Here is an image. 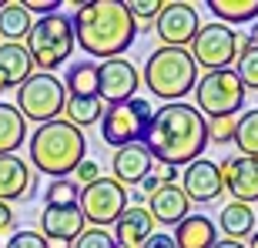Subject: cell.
Listing matches in <instances>:
<instances>
[{
	"label": "cell",
	"instance_id": "obj_1",
	"mask_svg": "<svg viewBox=\"0 0 258 248\" xmlns=\"http://www.w3.org/2000/svg\"><path fill=\"white\" fill-rule=\"evenodd\" d=\"M208 144V121L198 114L195 104H164L151 114L148 134H144V148L151 151L158 164H171V168H188L198 161L201 151Z\"/></svg>",
	"mask_w": 258,
	"mask_h": 248
},
{
	"label": "cell",
	"instance_id": "obj_2",
	"mask_svg": "<svg viewBox=\"0 0 258 248\" xmlns=\"http://www.w3.org/2000/svg\"><path fill=\"white\" fill-rule=\"evenodd\" d=\"M71 20H74L77 47L101 60L121 57L138 37V27L121 0H87Z\"/></svg>",
	"mask_w": 258,
	"mask_h": 248
},
{
	"label": "cell",
	"instance_id": "obj_3",
	"mask_svg": "<svg viewBox=\"0 0 258 248\" xmlns=\"http://www.w3.org/2000/svg\"><path fill=\"white\" fill-rule=\"evenodd\" d=\"M84 131L74 128L67 117L37 124V131L30 134V164L47 178H71L77 171V164L84 161Z\"/></svg>",
	"mask_w": 258,
	"mask_h": 248
},
{
	"label": "cell",
	"instance_id": "obj_4",
	"mask_svg": "<svg viewBox=\"0 0 258 248\" xmlns=\"http://www.w3.org/2000/svg\"><path fill=\"white\" fill-rule=\"evenodd\" d=\"M144 84L158 101L178 104L198 84V64L191 60L188 47H158L144 64Z\"/></svg>",
	"mask_w": 258,
	"mask_h": 248
},
{
	"label": "cell",
	"instance_id": "obj_5",
	"mask_svg": "<svg viewBox=\"0 0 258 248\" xmlns=\"http://www.w3.org/2000/svg\"><path fill=\"white\" fill-rule=\"evenodd\" d=\"M27 54L34 60L40 74H50L71 60V50L77 47L74 40V20L67 14H47V17L34 20V27L27 34Z\"/></svg>",
	"mask_w": 258,
	"mask_h": 248
},
{
	"label": "cell",
	"instance_id": "obj_6",
	"mask_svg": "<svg viewBox=\"0 0 258 248\" xmlns=\"http://www.w3.org/2000/svg\"><path fill=\"white\" fill-rule=\"evenodd\" d=\"M245 84L238 81L235 71H208L195 84V107L205 121H215V117H235L245 107Z\"/></svg>",
	"mask_w": 258,
	"mask_h": 248
},
{
	"label": "cell",
	"instance_id": "obj_7",
	"mask_svg": "<svg viewBox=\"0 0 258 248\" xmlns=\"http://www.w3.org/2000/svg\"><path fill=\"white\" fill-rule=\"evenodd\" d=\"M67 91L54 74H30L24 84L17 87V111L24 114V121H57L64 114Z\"/></svg>",
	"mask_w": 258,
	"mask_h": 248
},
{
	"label": "cell",
	"instance_id": "obj_8",
	"mask_svg": "<svg viewBox=\"0 0 258 248\" xmlns=\"http://www.w3.org/2000/svg\"><path fill=\"white\" fill-rule=\"evenodd\" d=\"M151 104L134 97V101H124V104H111L101 117V138L114 148H124V144H138L144 141L148 134V124H151Z\"/></svg>",
	"mask_w": 258,
	"mask_h": 248
},
{
	"label": "cell",
	"instance_id": "obj_9",
	"mask_svg": "<svg viewBox=\"0 0 258 248\" xmlns=\"http://www.w3.org/2000/svg\"><path fill=\"white\" fill-rule=\"evenodd\" d=\"M77 208H81L84 221H91V228L114 225V221L127 211V188L117 184L114 178H97L94 184L81 188Z\"/></svg>",
	"mask_w": 258,
	"mask_h": 248
},
{
	"label": "cell",
	"instance_id": "obj_10",
	"mask_svg": "<svg viewBox=\"0 0 258 248\" xmlns=\"http://www.w3.org/2000/svg\"><path fill=\"white\" fill-rule=\"evenodd\" d=\"M241 40L238 34L225 24H205L191 40V60L205 71H228L231 60H238Z\"/></svg>",
	"mask_w": 258,
	"mask_h": 248
},
{
	"label": "cell",
	"instance_id": "obj_11",
	"mask_svg": "<svg viewBox=\"0 0 258 248\" xmlns=\"http://www.w3.org/2000/svg\"><path fill=\"white\" fill-rule=\"evenodd\" d=\"M154 30H158V37H161L164 47H191L195 34L201 30V20H198L191 4L171 0V4L161 7V14L154 20Z\"/></svg>",
	"mask_w": 258,
	"mask_h": 248
},
{
	"label": "cell",
	"instance_id": "obj_12",
	"mask_svg": "<svg viewBox=\"0 0 258 248\" xmlns=\"http://www.w3.org/2000/svg\"><path fill=\"white\" fill-rule=\"evenodd\" d=\"M138 84H141V77H138L134 64L124 60V57L104 60V64L97 67V97H101L107 107H111V104H124V101H134Z\"/></svg>",
	"mask_w": 258,
	"mask_h": 248
},
{
	"label": "cell",
	"instance_id": "obj_13",
	"mask_svg": "<svg viewBox=\"0 0 258 248\" xmlns=\"http://www.w3.org/2000/svg\"><path fill=\"white\" fill-rule=\"evenodd\" d=\"M218 171H221V184L231 191L235 201H241V205L258 201V158H241V154L231 158L228 154L218 164Z\"/></svg>",
	"mask_w": 258,
	"mask_h": 248
},
{
	"label": "cell",
	"instance_id": "obj_14",
	"mask_svg": "<svg viewBox=\"0 0 258 248\" xmlns=\"http://www.w3.org/2000/svg\"><path fill=\"white\" fill-rule=\"evenodd\" d=\"M181 191L188 195V201H198V205H208V201H215L221 191H225L218 164L208 161V158H198V161H191L188 168H184Z\"/></svg>",
	"mask_w": 258,
	"mask_h": 248
},
{
	"label": "cell",
	"instance_id": "obj_15",
	"mask_svg": "<svg viewBox=\"0 0 258 248\" xmlns=\"http://www.w3.org/2000/svg\"><path fill=\"white\" fill-rule=\"evenodd\" d=\"M40 235L47 241H67L74 245L84 235V215L77 205H64V208H44L40 215Z\"/></svg>",
	"mask_w": 258,
	"mask_h": 248
},
{
	"label": "cell",
	"instance_id": "obj_16",
	"mask_svg": "<svg viewBox=\"0 0 258 248\" xmlns=\"http://www.w3.org/2000/svg\"><path fill=\"white\" fill-rule=\"evenodd\" d=\"M34 195V174L30 164L17 154H0V201H20Z\"/></svg>",
	"mask_w": 258,
	"mask_h": 248
},
{
	"label": "cell",
	"instance_id": "obj_17",
	"mask_svg": "<svg viewBox=\"0 0 258 248\" xmlns=\"http://www.w3.org/2000/svg\"><path fill=\"white\" fill-rule=\"evenodd\" d=\"M111 168H114V181L127 188V184L144 181V174L154 168V158H151V151L144 148V141L124 144V148H117V151H114Z\"/></svg>",
	"mask_w": 258,
	"mask_h": 248
},
{
	"label": "cell",
	"instance_id": "obj_18",
	"mask_svg": "<svg viewBox=\"0 0 258 248\" xmlns=\"http://www.w3.org/2000/svg\"><path fill=\"white\" fill-rule=\"evenodd\" d=\"M148 215H151V221H158V225H174V228H178V225L191 215V201H188V195L181 191V184H164L161 191L151 195Z\"/></svg>",
	"mask_w": 258,
	"mask_h": 248
},
{
	"label": "cell",
	"instance_id": "obj_19",
	"mask_svg": "<svg viewBox=\"0 0 258 248\" xmlns=\"http://www.w3.org/2000/svg\"><path fill=\"white\" fill-rule=\"evenodd\" d=\"M154 235V221L148 208H127L114 221V245L117 248H141Z\"/></svg>",
	"mask_w": 258,
	"mask_h": 248
},
{
	"label": "cell",
	"instance_id": "obj_20",
	"mask_svg": "<svg viewBox=\"0 0 258 248\" xmlns=\"http://www.w3.org/2000/svg\"><path fill=\"white\" fill-rule=\"evenodd\" d=\"M34 74V60L20 44H0V91L20 87Z\"/></svg>",
	"mask_w": 258,
	"mask_h": 248
},
{
	"label": "cell",
	"instance_id": "obj_21",
	"mask_svg": "<svg viewBox=\"0 0 258 248\" xmlns=\"http://www.w3.org/2000/svg\"><path fill=\"white\" fill-rule=\"evenodd\" d=\"M171 238L178 248H211L218 241V235H215V221L208 215H188Z\"/></svg>",
	"mask_w": 258,
	"mask_h": 248
},
{
	"label": "cell",
	"instance_id": "obj_22",
	"mask_svg": "<svg viewBox=\"0 0 258 248\" xmlns=\"http://www.w3.org/2000/svg\"><path fill=\"white\" fill-rule=\"evenodd\" d=\"M27 138V121L17 111V104L0 101V154H14Z\"/></svg>",
	"mask_w": 258,
	"mask_h": 248
},
{
	"label": "cell",
	"instance_id": "obj_23",
	"mask_svg": "<svg viewBox=\"0 0 258 248\" xmlns=\"http://www.w3.org/2000/svg\"><path fill=\"white\" fill-rule=\"evenodd\" d=\"M218 225L231 241H241L245 235H255V208L241 201H228L218 215Z\"/></svg>",
	"mask_w": 258,
	"mask_h": 248
},
{
	"label": "cell",
	"instance_id": "obj_24",
	"mask_svg": "<svg viewBox=\"0 0 258 248\" xmlns=\"http://www.w3.org/2000/svg\"><path fill=\"white\" fill-rule=\"evenodd\" d=\"M30 27H34V17H30V10L14 0V4H4L0 10V34L7 37V44H20V40H27Z\"/></svg>",
	"mask_w": 258,
	"mask_h": 248
},
{
	"label": "cell",
	"instance_id": "obj_25",
	"mask_svg": "<svg viewBox=\"0 0 258 248\" xmlns=\"http://www.w3.org/2000/svg\"><path fill=\"white\" fill-rule=\"evenodd\" d=\"M107 104L101 97H67L64 101V114L74 128H91V124H101Z\"/></svg>",
	"mask_w": 258,
	"mask_h": 248
},
{
	"label": "cell",
	"instance_id": "obj_26",
	"mask_svg": "<svg viewBox=\"0 0 258 248\" xmlns=\"http://www.w3.org/2000/svg\"><path fill=\"white\" fill-rule=\"evenodd\" d=\"M64 91L71 97H97V64H91V60L71 64L67 81H64Z\"/></svg>",
	"mask_w": 258,
	"mask_h": 248
},
{
	"label": "cell",
	"instance_id": "obj_27",
	"mask_svg": "<svg viewBox=\"0 0 258 248\" xmlns=\"http://www.w3.org/2000/svg\"><path fill=\"white\" fill-rule=\"evenodd\" d=\"M208 10L218 20L228 24H245V20L258 17V0H208Z\"/></svg>",
	"mask_w": 258,
	"mask_h": 248
},
{
	"label": "cell",
	"instance_id": "obj_28",
	"mask_svg": "<svg viewBox=\"0 0 258 248\" xmlns=\"http://www.w3.org/2000/svg\"><path fill=\"white\" fill-rule=\"evenodd\" d=\"M235 144H238L241 158H258V107L255 111H245V114L238 117Z\"/></svg>",
	"mask_w": 258,
	"mask_h": 248
},
{
	"label": "cell",
	"instance_id": "obj_29",
	"mask_svg": "<svg viewBox=\"0 0 258 248\" xmlns=\"http://www.w3.org/2000/svg\"><path fill=\"white\" fill-rule=\"evenodd\" d=\"M235 74H238V81L245 84V91H258V47L251 44L248 37L241 40V50H238V64H235Z\"/></svg>",
	"mask_w": 258,
	"mask_h": 248
},
{
	"label": "cell",
	"instance_id": "obj_30",
	"mask_svg": "<svg viewBox=\"0 0 258 248\" xmlns=\"http://www.w3.org/2000/svg\"><path fill=\"white\" fill-rule=\"evenodd\" d=\"M81 198V184L74 178H54L44 191V205L47 208H64V205H77Z\"/></svg>",
	"mask_w": 258,
	"mask_h": 248
},
{
	"label": "cell",
	"instance_id": "obj_31",
	"mask_svg": "<svg viewBox=\"0 0 258 248\" xmlns=\"http://www.w3.org/2000/svg\"><path fill=\"white\" fill-rule=\"evenodd\" d=\"M127 14H131L134 27H138V34H144V30H151V20H158V14H161V0H124Z\"/></svg>",
	"mask_w": 258,
	"mask_h": 248
},
{
	"label": "cell",
	"instance_id": "obj_32",
	"mask_svg": "<svg viewBox=\"0 0 258 248\" xmlns=\"http://www.w3.org/2000/svg\"><path fill=\"white\" fill-rule=\"evenodd\" d=\"M235 128H238L235 117H215V121H208V141H215V144L235 141Z\"/></svg>",
	"mask_w": 258,
	"mask_h": 248
},
{
	"label": "cell",
	"instance_id": "obj_33",
	"mask_svg": "<svg viewBox=\"0 0 258 248\" xmlns=\"http://www.w3.org/2000/svg\"><path fill=\"white\" fill-rule=\"evenodd\" d=\"M74 248H117V245L107 228H84V235L74 241Z\"/></svg>",
	"mask_w": 258,
	"mask_h": 248
},
{
	"label": "cell",
	"instance_id": "obj_34",
	"mask_svg": "<svg viewBox=\"0 0 258 248\" xmlns=\"http://www.w3.org/2000/svg\"><path fill=\"white\" fill-rule=\"evenodd\" d=\"M4 248H47V238H44L40 231H17V235L7 238Z\"/></svg>",
	"mask_w": 258,
	"mask_h": 248
},
{
	"label": "cell",
	"instance_id": "obj_35",
	"mask_svg": "<svg viewBox=\"0 0 258 248\" xmlns=\"http://www.w3.org/2000/svg\"><path fill=\"white\" fill-rule=\"evenodd\" d=\"M71 178H74L77 184H84V188H87V184H94L97 178H101V174H97V164L91 161V158H84V161L77 164V171L71 174Z\"/></svg>",
	"mask_w": 258,
	"mask_h": 248
},
{
	"label": "cell",
	"instance_id": "obj_36",
	"mask_svg": "<svg viewBox=\"0 0 258 248\" xmlns=\"http://www.w3.org/2000/svg\"><path fill=\"white\" fill-rule=\"evenodd\" d=\"M30 14H40V17H47V14H57L60 0H20Z\"/></svg>",
	"mask_w": 258,
	"mask_h": 248
},
{
	"label": "cell",
	"instance_id": "obj_37",
	"mask_svg": "<svg viewBox=\"0 0 258 248\" xmlns=\"http://www.w3.org/2000/svg\"><path fill=\"white\" fill-rule=\"evenodd\" d=\"M141 188H144V195H148V198H151L154 191H161V188H164V181H161V178H158V174H154V168H151V171L144 174V181H141Z\"/></svg>",
	"mask_w": 258,
	"mask_h": 248
},
{
	"label": "cell",
	"instance_id": "obj_38",
	"mask_svg": "<svg viewBox=\"0 0 258 248\" xmlns=\"http://www.w3.org/2000/svg\"><path fill=\"white\" fill-rule=\"evenodd\" d=\"M141 248H178V245H174L171 235H158V231H154V235H151L148 241H144Z\"/></svg>",
	"mask_w": 258,
	"mask_h": 248
},
{
	"label": "cell",
	"instance_id": "obj_39",
	"mask_svg": "<svg viewBox=\"0 0 258 248\" xmlns=\"http://www.w3.org/2000/svg\"><path fill=\"white\" fill-rule=\"evenodd\" d=\"M10 228H14V208H10L7 201H0V235Z\"/></svg>",
	"mask_w": 258,
	"mask_h": 248
},
{
	"label": "cell",
	"instance_id": "obj_40",
	"mask_svg": "<svg viewBox=\"0 0 258 248\" xmlns=\"http://www.w3.org/2000/svg\"><path fill=\"white\" fill-rule=\"evenodd\" d=\"M154 174H158L164 184H174V178H178V168H171V164H158V168H154Z\"/></svg>",
	"mask_w": 258,
	"mask_h": 248
},
{
	"label": "cell",
	"instance_id": "obj_41",
	"mask_svg": "<svg viewBox=\"0 0 258 248\" xmlns=\"http://www.w3.org/2000/svg\"><path fill=\"white\" fill-rule=\"evenodd\" d=\"M211 248H245L241 241H231V238H221V241H215Z\"/></svg>",
	"mask_w": 258,
	"mask_h": 248
},
{
	"label": "cell",
	"instance_id": "obj_42",
	"mask_svg": "<svg viewBox=\"0 0 258 248\" xmlns=\"http://www.w3.org/2000/svg\"><path fill=\"white\" fill-rule=\"evenodd\" d=\"M248 40H251V44H255V47H258V24H255V27H251V34H248Z\"/></svg>",
	"mask_w": 258,
	"mask_h": 248
},
{
	"label": "cell",
	"instance_id": "obj_43",
	"mask_svg": "<svg viewBox=\"0 0 258 248\" xmlns=\"http://www.w3.org/2000/svg\"><path fill=\"white\" fill-rule=\"evenodd\" d=\"M47 248H71L67 241H47Z\"/></svg>",
	"mask_w": 258,
	"mask_h": 248
},
{
	"label": "cell",
	"instance_id": "obj_44",
	"mask_svg": "<svg viewBox=\"0 0 258 248\" xmlns=\"http://www.w3.org/2000/svg\"><path fill=\"white\" fill-rule=\"evenodd\" d=\"M251 248H258V231H255V235H251Z\"/></svg>",
	"mask_w": 258,
	"mask_h": 248
},
{
	"label": "cell",
	"instance_id": "obj_45",
	"mask_svg": "<svg viewBox=\"0 0 258 248\" xmlns=\"http://www.w3.org/2000/svg\"><path fill=\"white\" fill-rule=\"evenodd\" d=\"M0 10H4V0H0Z\"/></svg>",
	"mask_w": 258,
	"mask_h": 248
},
{
	"label": "cell",
	"instance_id": "obj_46",
	"mask_svg": "<svg viewBox=\"0 0 258 248\" xmlns=\"http://www.w3.org/2000/svg\"><path fill=\"white\" fill-rule=\"evenodd\" d=\"M0 248H4V245H0Z\"/></svg>",
	"mask_w": 258,
	"mask_h": 248
}]
</instances>
